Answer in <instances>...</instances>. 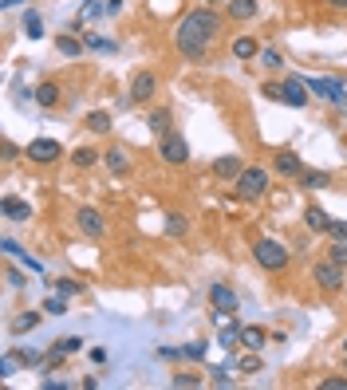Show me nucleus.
Segmentation results:
<instances>
[{"mask_svg":"<svg viewBox=\"0 0 347 390\" xmlns=\"http://www.w3.org/2000/svg\"><path fill=\"white\" fill-rule=\"evenodd\" d=\"M221 32H225V12H217L213 4H198L174 28V51L189 63H210L213 48L221 44Z\"/></svg>","mask_w":347,"mask_h":390,"instance_id":"nucleus-1","label":"nucleus"},{"mask_svg":"<svg viewBox=\"0 0 347 390\" xmlns=\"http://www.w3.org/2000/svg\"><path fill=\"white\" fill-rule=\"evenodd\" d=\"M253 260H257L260 272L280 276V272H288V264H292V248H288L285 241H276V237H257V241H253Z\"/></svg>","mask_w":347,"mask_h":390,"instance_id":"nucleus-2","label":"nucleus"},{"mask_svg":"<svg viewBox=\"0 0 347 390\" xmlns=\"http://www.w3.org/2000/svg\"><path fill=\"white\" fill-rule=\"evenodd\" d=\"M264 99H273V103H285L292 110H304L312 103V91L304 83V75H288V79H269V83L260 87Z\"/></svg>","mask_w":347,"mask_h":390,"instance_id":"nucleus-3","label":"nucleus"},{"mask_svg":"<svg viewBox=\"0 0 347 390\" xmlns=\"http://www.w3.org/2000/svg\"><path fill=\"white\" fill-rule=\"evenodd\" d=\"M312 284L323 296H344L347 292V264H335L332 256H320L312 264Z\"/></svg>","mask_w":347,"mask_h":390,"instance_id":"nucleus-4","label":"nucleus"},{"mask_svg":"<svg viewBox=\"0 0 347 390\" xmlns=\"http://www.w3.org/2000/svg\"><path fill=\"white\" fill-rule=\"evenodd\" d=\"M158 91H162V75L154 67H138L130 75V83H126V103L130 107H150L158 99Z\"/></svg>","mask_w":347,"mask_h":390,"instance_id":"nucleus-5","label":"nucleus"},{"mask_svg":"<svg viewBox=\"0 0 347 390\" xmlns=\"http://www.w3.org/2000/svg\"><path fill=\"white\" fill-rule=\"evenodd\" d=\"M269 185H273V170H264V166H245V170L237 173L233 194L241 197V201H260V197L269 194Z\"/></svg>","mask_w":347,"mask_h":390,"instance_id":"nucleus-6","label":"nucleus"},{"mask_svg":"<svg viewBox=\"0 0 347 390\" xmlns=\"http://www.w3.org/2000/svg\"><path fill=\"white\" fill-rule=\"evenodd\" d=\"M312 99H320L328 107H347V79L339 75H304Z\"/></svg>","mask_w":347,"mask_h":390,"instance_id":"nucleus-7","label":"nucleus"},{"mask_svg":"<svg viewBox=\"0 0 347 390\" xmlns=\"http://www.w3.org/2000/svg\"><path fill=\"white\" fill-rule=\"evenodd\" d=\"M154 154H158L166 166H186V162H189V142H186V135L174 126L170 135L154 138Z\"/></svg>","mask_w":347,"mask_h":390,"instance_id":"nucleus-8","label":"nucleus"},{"mask_svg":"<svg viewBox=\"0 0 347 390\" xmlns=\"http://www.w3.org/2000/svg\"><path fill=\"white\" fill-rule=\"evenodd\" d=\"M210 304H213V323H217V319L225 323V319L237 316L241 300H237V292H233V288H229L225 280H213V284H210Z\"/></svg>","mask_w":347,"mask_h":390,"instance_id":"nucleus-9","label":"nucleus"},{"mask_svg":"<svg viewBox=\"0 0 347 390\" xmlns=\"http://www.w3.org/2000/svg\"><path fill=\"white\" fill-rule=\"evenodd\" d=\"M63 154H67V150L60 146V138H32L24 146V158L32 162V166H56Z\"/></svg>","mask_w":347,"mask_h":390,"instance_id":"nucleus-10","label":"nucleus"},{"mask_svg":"<svg viewBox=\"0 0 347 390\" xmlns=\"http://www.w3.org/2000/svg\"><path fill=\"white\" fill-rule=\"evenodd\" d=\"M103 166L115 173V178H126V173L135 170V158H130V150L123 142H111V146L103 150Z\"/></svg>","mask_w":347,"mask_h":390,"instance_id":"nucleus-11","label":"nucleus"},{"mask_svg":"<svg viewBox=\"0 0 347 390\" xmlns=\"http://www.w3.org/2000/svg\"><path fill=\"white\" fill-rule=\"evenodd\" d=\"M75 225H79L83 237H103V232H107V221H103V213L95 205H79L75 209Z\"/></svg>","mask_w":347,"mask_h":390,"instance_id":"nucleus-12","label":"nucleus"},{"mask_svg":"<svg viewBox=\"0 0 347 390\" xmlns=\"http://www.w3.org/2000/svg\"><path fill=\"white\" fill-rule=\"evenodd\" d=\"M67 162H71V170L87 173V170H95V166H103V150L91 146V142H83V146H75L71 154H67Z\"/></svg>","mask_w":347,"mask_h":390,"instance_id":"nucleus-13","label":"nucleus"},{"mask_svg":"<svg viewBox=\"0 0 347 390\" xmlns=\"http://www.w3.org/2000/svg\"><path fill=\"white\" fill-rule=\"evenodd\" d=\"M273 173H280V178H292V182H296L300 173H304V162H300L296 150H276V154H273Z\"/></svg>","mask_w":347,"mask_h":390,"instance_id":"nucleus-14","label":"nucleus"},{"mask_svg":"<svg viewBox=\"0 0 347 390\" xmlns=\"http://www.w3.org/2000/svg\"><path fill=\"white\" fill-rule=\"evenodd\" d=\"M260 48H264V44H260L257 36H233L229 40V56H233V60H241V63H248V60H257L260 56Z\"/></svg>","mask_w":347,"mask_h":390,"instance_id":"nucleus-15","label":"nucleus"},{"mask_svg":"<svg viewBox=\"0 0 347 390\" xmlns=\"http://www.w3.org/2000/svg\"><path fill=\"white\" fill-rule=\"evenodd\" d=\"M0 217H4V221H16V225H20V221L32 217V205H28L24 197L4 194V197H0Z\"/></svg>","mask_w":347,"mask_h":390,"instance_id":"nucleus-16","label":"nucleus"},{"mask_svg":"<svg viewBox=\"0 0 347 390\" xmlns=\"http://www.w3.org/2000/svg\"><path fill=\"white\" fill-rule=\"evenodd\" d=\"M241 170H245L241 154H225V158H213V178H217V182H225V185H233Z\"/></svg>","mask_w":347,"mask_h":390,"instance_id":"nucleus-17","label":"nucleus"},{"mask_svg":"<svg viewBox=\"0 0 347 390\" xmlns=\"http://www.w3.org/2000/svg\"><path fill=\"white\" fill-rule=\"evenodd\" d=\"M257 0H225L221 4V12H225V20H233V24H248L253 16H257Z\"/></svg>","mask_w":347,"mask_h":390,"instance_id":"nucleus-18","label":"nucleus"},{"mask_svg":"<svg viewBox=\"0 0 347 390\" xmlns=\"http://www.w3.org/2000/svg\"><path fill=\"white\" fill-rule=\"evenodd\" d=\"M60 83L56 79H44V83H36V91H32V103H36L40 110H56L60 107Z\"/></svg>","mask_w":347,"mask_h":390,"instance_id":"nucleus-19","label":"nucleus"},{"mask_svg":"<svg viewBox=\"0 0 347 390\" xmlns=\"http://www.w3.org/2000/svg\"><path fill=\"white\" fill-rule=\"evenodd\" d=\"M146 130H150L154 138L170 135V130H174V115H170V107H150V110H146Z\"/></svg>","mask_w":347,"mask_h":390,"instance_id":"nucleus-20","label":"nucleus"},{"mask_svg":"<svg viewBox=\"0 0 347 390\" xmlns=\"http://www.w3.org/2000/svg\"><path fill=\"white\" fill-rule=\"evenodd\" d=\"M56 51L67 56V60H79L87 51V40L79 36V32H60V36H56Z\"/></svg>","mask_w":347,"mask_h":390,"instance_id":"nucleus-21","label":"nucleus"},{"mask_svg":"<svg viewBox=\"0 0 347 390\" xmlns=\"http://www.w3.org/2000/svg\"><path fill=\"white\" fill-rule=\"evenodd\" d=\"M79 347H83V339H79V335L56 339V343H51V351H48V363H63V359H67V355H75Z\"/></svg>","mask_w":347,"mask_h":390,"instance_id":"nucleus-22","label":"nucleus"},{"mask_svg":"<svg viewBox=\"0 0 347 390\" xmlns=\"http://www.w3.org/2000/svg\"><path fill=\"white\" fill-rule=\"evenodd\" d=\"M83 126H87V135H111V110H87V119H83Z\"/></svg>","mask_w":347,"mask_h":390,"instance_id":"nucleus-23","label":"nucleus"},{"mask_svg":"<svg viewBox=\"0 0 347 390\" xmlns=\"http://www.w3.org/2000/svg\"><path fill=\"white\" fill-rule=\"evenodd\" d=\"M269 343V331L260 328V323H245V331H241V347L245 351H260Z\"/></svg>","mask_w":347,"mask_h":390,"instance_id":"nucleus-24","label":"nucleus"},{"mask_svg":"<svg viewBox=\"0 0 347 390\" xmlns=\"http://www.w3.org/2000/svg\"><path fill=\"white\" fill-rule=\"evenodd\" d=\"M296 182L304 185V189H312V194H316V189H328V185H332V173H328V170H304Z\"/></svg>","mask_w":347,"mask_h":390,"instance_id":"nucleus-25","label":"nucleus"},{"mask_svg":"<svg viewBox=\"0 0 347 390\" xmlns=\"http://www.w3.org/2000/svg\"><path fill=\"white\" fill-rule=\"evenodd\" d=\"M304 225H308L312 232H323V237H328V225H332V217H328L320 205H308V209H304Z\"/></svg>","mask_w":347,"mask_h":390,"instance_id":"nucleus-26","label":"nucleus"},{"mask_svg":"<svg viewBox=\"0 0 347 390\" xmlns=\"http://www.w3.org/2000/svg\"><path fill=\"white\" fill-rule=\"evenodd\" d=\"M40 316H44V307H40V312H20V316H16L12 323H8V331H12V335H24V331H36V328H40Z\"/></svg>","mask_w":347,"mask_h":390,"instance_id":"nucleus-27","label":"nucleus"},{"mask_svg":"<svg viewBox=\"0 0 347 390\" xmlns=\"http://www.w3.org/2000/svg\"><path fill=\"white\" fill-rule=\"evenodd\" d=\"M257 63L264 67V71H285V56H280V48H260Z\"/></svg>","mask_w":347,"mask_h":390,"instance_id":"nucleus-28","label":"nucleus"},{"mask_svg":"<svg viewBox=\"0 0 347 390\" xmlns=\"http://www.w3.org/2000/svg\"><path fill=\"white\" fill-rule=\"evenodd\" d=\"M241 331H245V323H225V331H221V347L225 351H237V347H241Z\"/></svg>","mask_w":347,"mask_h":390,"instance_id":"nucleus-29","label":"nucleus"},{"mask_svg":"<svg viewBox=\"0 0 347 390\" xmlns=\"http://www.w3.org/2000/svg\"><path fill=\"white\" fill-rule=\"evenodd\" d=\"M237 371H241V375H260V371H264V363H260V351H245L241 359H237Z\"/></svg>","mask_w":347,"mask_h":390,"instance_id":"nucleus-30","label":"nucleus"},{"mask_svg":"<svg viewBox=\"0 0 347 390\" xmlns=\"http://www.w3.org/2000/svg\"><path fill=\"white\" fill-rule=\"evenodd\" d=\"M205 351H210V343H201V339H194L189 347L182 343V359H186V363H201V359H205Z\"/></svg>","mask_w":347,"mask_h":390,"instance_id":"nucleus-31","label":"nucleus"},{"mask_svg":"<svg viewBox=\"0 0 347 390\" xmlns=\"http://www.w3.org/2000/svg\"><path fill=\"white\" fill-rule=\"evenodd\" d=\"M16 359H20V366H40L48 355L36 351V347H16Z\"/></svg>","mask_w":347,"mask_h":390,"instance_id":"nucleus-32","label":"nucleus"},{"mask_svg":"<svg viewBox=\"0 0 347 390\" xmlns=\"http://www.w3.org/2000/svg\"><path fill=\"white\" fill-rule=\"evenodd\" d=\"M186 229H189V221L182 213H166V232L170 237H186Z\"/></svg>","mask_w":347,"mask_h":390,"instance_id":"nucleus-33","label":"nucleus"},{"mask_svg":"<svg viewBox=\"0 0 347 390\" xmlns=\"http://www.w3.org/2000/svg\"><path fill=\"white\" fill-rule=\"evenodd\" d=\"M51 288H56L60 296H79V292H83V284L71 280V276H60V280H51Z\"/></svg>","mask_w":347,"mask_h":390,"instance_id":"nucleus-34","label":"nucleus"},{"mask_svg":"<svg viewBox=\"0 0 347 390\" xmlns=\"http://www.w3.org/2000/svg\"><path fill=\"white\" fill-rule=\"evenodd\" d=\"M44 312H48V316H67V296H48V300H44Z\"/></svg>","mask_w":347,"mask_h":390,"instance_id":"nucleus-35","label":"nucleus"},{"mask_svg":"<svg viewBox=\"0 0 347 390\" xmlns=\"http://www.w3.org/2000/svg\"><path fill=\"white\" fill-rule=\"evenodd\" d=\"M24 36H28V40H40V36H44V24H40V12H24Z\"/></svg>","mask_w":347,"mask_h":390,"instance_id":"nucleus-36","label":"nucleus"},{"mask_svg":"<svg viewBox=\"0 0 347 390\" xmlns=\"http://www.w3.org/2000/svg\"><path fill=\"white\" fill-rule=\"evenodd\" d=\"M83 40H87V51H115V44H111V40L95 36V32H87V28H83Z\"/></svg>","mask_w":347,"mask_h":390,"instance_id":"nucleus-37","label":"nucleus"},{"mask_svg":"<svg viewBox=\"0 0 347 390\" xmlns=\"http://www.w3.org/2000/svg\"><path fill=\"white\" fill-rule=\"evenodd\" d=\"M323 256H332L335 264H347V241H328Z\"/></svg>","mask_w":347,"mask_h":390,"instance_id":"nucleus-38","label":"nucleus"},{"mask_svg":"<svg viewBox=\"0 0 347 390\" xmlns=\"http://www.w3.org/2000/svg\"><path fill=\"white\" fill-rule=\"evenodd\" d=\"M170 387H201V375H194V371H178V375L170 378Z\"/></svg>","mask_w":347,"mask_h":390,"instance_id":"nucleus-39","label":"nucleus"},{"mask_svg":"<svg viewBox=\"0 0 347 390\" xmlns=\"http://www.w3.org/2000/svg\"><path fill=\"white\" fill-rule=\"evenodd\" d=\"M316 390H347V375H328L316 382Z\"/></svg>","mask_w":347,"mask_h":390,"instance_id":"nucleus-40","label":"nucleus"},{"mask_svg":"<svg viewBox=\"0 0 347 390\" xmlns=\"http://www.w3.org/2000/svg\"><path fill=\"white\" fill-rule=\"evenodd\" d=\"M4 280H8V288H24V272H20V269H12V264H8V269H4Z\"/></svg>","mask_w":347,"mask_h":390,"instance_id":"nucleus-41","label":"nucleus"},{"mask_svg":"<svg viewBox=\"0 0 347 390\" xmlns=\"http://www.w3.org/2000/svg\"><path fill=\"white\" fill-rule=\"evenodd\" d=\"M328 241H347V221H332L328 225Z\"/></svg>","mask_w":347,"mask_h":390,"instance_id":"nucleus-42","label":"nucleus"},{"mask_svg":"<svg viewBox=\"0 0 347 390\" xmlns=\"http://www.w3.org/2000/svg\"><path fill=\"white\" fill-rule=\"evenodd\" d=\"M210 375H213V387H233V378L225 375L221 366H210Z\"/></svg>","mask_w":347,"mask_h":390,"instance_id":"nucleus-43","label":"nucleus"},{"mask_svg":"<svg viewBox=\"0 0 347 390\" xmlns=\"http://www.w3.org/2000/svg\"><path fill=\"white\" fill-rule=\"evenodd\" d=\"M4 253H8V256H20V244H16L12 237H4Z\"/></svg>","mask_w":347,"mask_h":390,"instance_id":"nucleus-44","label":"nucleus"},{"mask_svg":"<svg viewBox=\"0 0 347 390\" xmlns=\"http://www.w3.org/2000/svg\"><path fill=\"white\" fill-rule=\"evenodd\" d=\"M20 260H24V269H32V272H40V260H32L28 253H20Z\"/></svg>","mask_w":347,"mask_h":390,"instance_id":"nucleus-45","label":"nucleus"},{"mask_svg":"<svg viewBox=\"0 0 347 390\" xmlns=\"http://www.w3.org/2000/svg\"><path fill=\"white\" fill-rule=\"evenodd\" d=\"M328 8H335V12H347V0H323Z\"/></svg>","mask_w":347,"mask_h":390,"instance_id":"nucleus-46","label":"nucleus"},{"mask_svg":"<svg viewBox=\"0 0 347 390\" xmlns=\"http://www.w3.org/2000/svg\"><path fill=\"white\" fill-rule=\"evenodd\" d=\"M123 12V0H111V4H107V16H119Z\"/></svg>","mask_w":347,"mask_h":390,"instance_id":"nucleus-47","label":"nucleus"},{"mask_svg":"<svg viewBox=\"0 0 347 390\" xmlns=\"http://www.w3.org/2000/svg\"><path fill=\"white\" fill-rule=\"evenodd\" d=\"M12 4H20V0H4V8H12Z\"/></svg>","mask_w":347,"mask_h":390,"instance_id":"nucleus-48","label":"nucleus"},{"mask_svg":"<svg viewBox=\"0 0 347 390\" xmlns=\"http://www.w3.org/2000/svg\"><path fill=\"white\" fill-rule=\"evenodd\" d=\"M205 4H213V8H217V4H225V0H205Z\"/></svg>","mask_w":347,"mask_h":390,"instance_id":"nucleus-49","label":"nucleus"},{"mask_svg":"<svg viewBox=\"0 0 347 390\" xmlns=\"http://www.w3.org/2000/svg\"><path fill=\"white\" fill-rule=\"evenodd\" d=\"M344 359H347V335H344Z\"/></svg>","mask_w":347,"mask_h":390,"instance_id":"nucleus-50","label":"nucleus"},{"mask_svg":"<svg viewBox=\"0 0 347 390\" xmlns=\"http://www.w3.org/2000/svg\"><path fill=\"white\" fill-rule=\"evenodd\" d=\"M344 146H347V130H344Z\"/></svg>","mask_w":347,"mask_h":390,"instance_id":"nucleus-51","label":"nucleus"},{"mask_svg":"<svg viewBox=\"0 0 347 390\" xmlns=\"http://www.w3.org/2000/svg\"><path fill=\"white\" fill-rule=\"evenodd\" d=\"M83 4H91V0H83Z\"/></svg>","mask_w":347,"mask_h":390,"instance_id":"nucleus-52","label":"nucleus"},{"mask_svg":"<svg viewBox=\"0 0 347 390\" xmlns=\"http://www.w3.org/2000/svg\"><path fill=\"white\" fill-rule=\"evenodd\" d=\"M344 366H347V359H344Z\"/></svg>","mask_w":347,"mask_h":390,"instance_id":"nucleus-53","label":"nucleus"},{"mask_svg":"<svg viewBox=\"0 0 347 390\" xmlns=\"http://www.w3.org/2000/svg\"><path fill=\"white\" fill-rule=\"evenodd\" d=\"M344 296H347V292H344Z\"/></svg>","mask_w":347,"mask_h":390,"instance_id":"nucleus-54","label":"nucleus"}]
</instances>
